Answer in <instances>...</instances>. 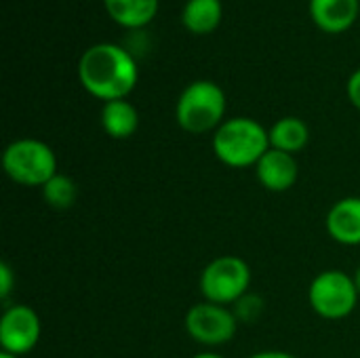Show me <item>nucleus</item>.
I'll return each mask as SVG.
<instances>
[{
  "label": "nucleus",
  "mask_w": 360,
  "mask_h": 358,
  "mask_svg": "<svg viewBox=\"0 0 360 358\" xmlns=\"http://www.w3.org/2000/svg\"><path fill=\"white\" fill-rule=\"evenodd\" d=\"M78 80L82 89L99 99H129L139 80L135 57L116 42L91 44L78 59Z\"/></svg>",
  "instance_id": "f257e3e1"
},
{
  "label": "nucleus",
  "mask_w": 360,
  "mask_h": 358,
  "mask_svg": "<svg viewBox=\"0 0 360 358\" xmlns=\"http://www.w3.org/2000/svg\"><path fill=\"white\" fill-rule=\"evenodd\" d=\"M213 154L232 169H249L270 150L268 129L249 116H234L219 124L211 137Z\"/></svg>",
  "instance_id": "f03ea898"
},
{
  "label": "nucleus",
  "mask_w": 360,
  "mask_h": 358,
  "mask_svg": "<svg viewBox=\"0 0 360 358\" xmlns=\"http://www.w3.org/2000/svg\"><path fill=\"white\" fill-rule=\"evenodd\" d=\"M228 99L224 89L207 78L190 82L177 97L175 120L190 135L215 133L226 120Z\"/></svg>",
  "instance_id": "7ed1b4c3"
},
{
  "label": "nucleus",
  "mask_w": 360,
  "mask_h": 358,
  "mask_svg": "<svg viewBox=\"0 0 360 358\" xmlns=\"http://www.w3.org/2000/svg\"><path fill=\"white\" fill-rule=\"evenodd\" d=\"M2 169L11 181L25 188H42L59 173L55 150L36 137L11 141L2 152Z\"/></svg>",
  "instance_id": "20e7f679"
},
{
  "label": "nucleus",
  "mask_w": 360,
  "mask_h": 358,
  "mask_svg": "<svg viewBox=\"0 0 360 358\" xmlns=\"http://www.w3.org/2000/svg\"><path fill=\"white\" fill-rule=\"evenodd\" d=\"M198 289L205 302L234 306L251 289V268L238 255H219L202 268Z\"/></svg>",
  "instance_id": "39448f33"
},
{
  "label": "nucleus",
  "mask_w": 360,
  "mask_h": 358,
  "mask_svg": "<svg viewBox=\"0 0 360 358\" xmlns=\"http://www.w3.org/2000/svg\"><path fill=\"white\" fill-rule=\"evenodd\" d=\"M359 291L352 274L344 270H325L310 283V308L325 321H342L359 306Z\"/></svg>",
  "instance_id": "423d86ee"
},
{
  "label": "nucleus",
  "mask_w": 360,
  "mask_h": 358,
  "mask_svg": "<svg viewBox=\"0 0 360 358\" xmlns=\"http://www.w3.org/2000/svg\"><path fill=\"white\" fill-rule=\"evenodd\" d=\"M238 319L234 317L230 306H219L211 302L194 304L184 319L186 333L200 346L217 348L226 346L234 340L238 331Z\"/></svg>",
  "instance_id": "0eeeda50"
},
{
  "label": "nucleus",
  "mask_w": 360,
  "mask_h": 358,
  "mask_svg": "<svg viewBox=\"0 0 360 358\" xmlns=\"http://www.w3.org/2000/svg\"><path fill=\"white\" fill-rule=\"evenodd\" d=\"M40 333L42 325L34 308L25 304L4 306L0 317V352L23 357L36 348Z\"/></svg>",
  "instance_id": "6e6552de"
},
{
  "label": "nucleus",
  "mask_w": 360,
  "mask_h": 358,
  "mask_svg": "<svg viewBox=\"0 0 360 358\" xmlns=\"http://www.w3.org/2000/svg\"><path fill=\"white\" fill-rule=\"evenodd\" d=\"M253 169H255V175H257V181L262 184V188H266L268 192H274V194L291 190L300 177V165H297L295 156L274 150V148H270Z\"/></svg>",
  "instance_id": "1a4fd4ad"
},
{
  "label": "nucleus",
  "mask_w": 360,
  "mask_h": 358,
  "mask_svg": "<svg viewBox=\"0 0 360 358\" xmlns=\"http://www.w3.org/2000/svg\"><path fill=\"white\" fill-rule=\"evenodd\" d=\"M314 25L325 34L348 32L360 15V0H308Z\"/></svg>",
  "instance_id": "9d476101"
},
{
  "label": "nucleus",
  "mask_w": 360,
  "mask_h": 358,
  "mask_svg": "<svg viewBox=\"0 0 360 358\" xmlns=\"http://www.w3.org/2000/svg\"><path fill=\"white\" fill-rule=\"evenodd\" d=\"M327 234L344 247L360 245V196H346L333 203L325 219Z\"/></svg>",
  "instance_id": "9b49d317"
},
{
  "label": "nucleus",
  "mask_w": 360,
  "mask_h": 358,
  "mask_svg": "<svg viewBox=\"0 0 360 358\" xmlns=\"http://www.w3.org/2000/svg\"><path fill=\"white\" fill-rule=\"evenodd\" d=\"M101 129L112 139H129L139 127V112L129 99H114L101 106Z\"/></svg>",
  "instance_id": "f8f14e48"
},
{
  "label": "nucleus",
  "mask_w": 360,
  "mask_h": 358,
  "mask_svg": "<svg viewBox=\"0 0 360 358\" xmlns=\"http://www.w3.org/2000/svg\"><path fill=\"white\" fill-rule=\"evenodd\" d=\"M224 17L221 0H188L181 8V23L196 36L213 34Z\"/></svg>",
  "instance_id": "ddd939ff"
},
{
  "label": "nucleus",
  "mask_w": 360,
  "mask_h": 358,
  "mask_svg": "<svg viewBox=\"0 0 360 358\" xmlns=\"http://www.w3.org/2000/svg\"><path fill=\"white\" fill-rule=\"evenodd\" d=\"M103 6L112 21L135 30L148 25L156 17L160 0H103Z\"/></svg>",
  "instance_id": "4468645a"
},
{
  "label": "nucleus",
  "mask_w": 360,
  "mask_h": 358,
  "mask_svg": "<svg viewBox=\"0 0 360 358\" xmlns=\"http://www.w3.org/2000/svg\"><path fill=\"white\" fill-rule=\"evenodd\" d=\"M268 135H270V148L287 152V154H293V156L297 152H302L308 146V141H310V129L297 116H283V118H278L268 129Z\"/></svg>",
  "instance_id": "2eb2a0df"
},
{
  "label": "nucleus",
  "mask_w": 360,
  "mask_h": 358,
  "mask_svg": "<svg viewBox=\"0 0 360 358\" xmlns=\"http://www.w3.org/2000/svg\"><path fill=\"white\" fill-rule=\"evenodd\" d=\"M40 194H42V200L55 209V211H68L74 207L76 198H78V188L74 184L72 177L63 175V173H57L55 177H51L42 188H40Z\"/></svg>",
  "instance_id": "dca6fc26"
},
{
  "label": "nucleus",
  "mask_w": 360,
  "mask_h": 358,
  "mask_svg": "<svg viewBox=\"0 0 360 358\" xmlns=\"http://www.w3.org/2000/svg\"><path fill=\"white\" fill-rule=\"evenodd\" d=\"M232 312H234V317L238 319V323H247V325H251V323H257V319L262 317V312H264V300L259 298V295H251V293H247V295H243L234 306H232Z\"/></svg>",
  "instance_id": "f3484780"
},
{
  "label": "nucleus",
  "mask_w": 360,
  "mask_h": 358,
  "mask_svg": "<svg viewBox=\"0 0 360 358\" xmlns=\"http://www.w3.org/2000/svg\"><path fill=\"white\" fill-rule=\"evenodd\" d=\"M13 285H15V274H13V268L2 262L0 264V300L6 302L11 291H13Z\"/></svg>",
  "instance_id": "a211bd4d"
},
{
  "label": "nucleus",
  "mask_w": 360,
  "mask_h": 358,
  "mask_svg": "<svg viewBox=\"0 0 360 358\" xmlns=\"http://www.w3.org/2000/svg\"><path fill=\"white\" fill-rule=\"evenodd\" d=\"M346 95H348L350 103H352L356 110H360V68L350 74V78H348V82H346Z\"/></svg>",
  "instance_id": "6ab92c4d"
},
{
  "label": "nucleus",
  "mask_w": 360,
  "mask_h": 358,
  "mask_svg": "<svg viewBox=\"0 0 360 358\" xmlns=\"http://www.w3.org/2000/svg\"><path fill=\"white\" fill-rule=\"evenodd\" d=\"M249 358H297L289 352H283V350H264V352H255Z\"/></svg>",
  "instance_id": "aec40b11"
},
{
  "label": "nucleus",
  "mask_w": 360,
  "mask_h": 358,
  "mask_svg": "<svg viewBox=\"0 0 360 358\" xmlns=\"http://www.w3.org/2000/svg\"><path fill=\"white\" fill-rule=\"evenodd\" d=\"M192 358H224L221 354H217V352H198V354H194Z\"/></svg>",
  "instance_id": "412c9836"
},
{
  "label": "nucleus",
  "mask_w": 360,
  "mask_h": 358,
  "mask_svg": "<svg viewBox=\"0 0 360 358\" xmlns=\"http://www.w3.org/2000/svg\"><path fill=\"white\" fill-rule=\"evenodd\" d=\"M352 279H354V285H356V291H359V298H360V266L354 270Z\"/></svg>",
  "instance_id": "4be33fe9"
},
{
  "label": "nucleus",
  "mask_w": 360,
  "mask_h": 358,
  "mask_svg": "<svg viewBox=\"0 0 360 358\" xmlns=\"http://www.w3.org/2000/svg\"><path fill=\"white\" fill-rule=\"evenodd\" d=\"M0 358H21V357H15V354H8V352H0Z\"/></svg>",
  "instance_id": "5701e85b"
}]
</instances>
